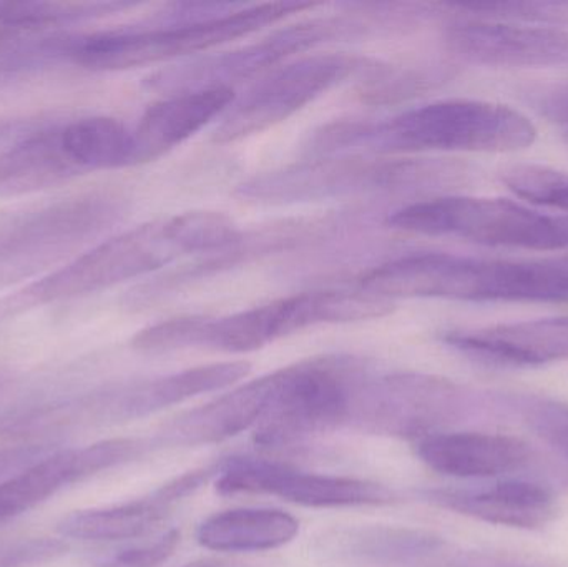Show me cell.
Masks as SVG:
<instances>
[{
	"instance_id": "1",
	"label": "cell",
	"mask_w": 568,
	"mask_h": 567,
	"mask_svg": "<svg viewBox=\"0 0 568 567\" xmlns=\"http://www.w3.org/2000/svg\"><path fill=\"white\" fill-rule=\"evenodd\" d=\"M239 233L233 219L222 212L200 210L152 220L99 243L62 269L0 298V322L112 288L179 260L205 255Z\"/></svg>"
},
{
	"instance_id": "2",
	"label": "cell",
	"mask_w": 568,
	"mask_h": 567,
	"mask_svg": "<svg viewBox=\"0 0 568 567\" xmlns=\"http://www.w3.org/2000/svg\"><path fill=\"white\" fill-rule=\"evenodd\" d=\"M537 129L519 110L486 100L447 99L384 120H339L314 132L307 152L400 155L419 152L509 153L529 149Z\"/></svg>"
},
{
	"instance_id": "3",
	"label": "cell",
	"mask_w": 568,
	"mask_h": 567,
	"mask_svg": "<svg viewBox=\"0 0 568 567\" xmlns=\"http://www.w3.org/2000/svg\"><path fill=\"white\" fill-rule=\"evenodd\" d=\"M317 6L314 2L175 3L153 26L70 36L69 63L97 72L153 65L206 52Z\"/></svg>"
},
{
	"instance_id": "4",
	"label": "cell",
	"mask_w": 568,
	"mask_h": 567,
	"mask_svg": "<svg viewBox=\"0 0 568 567\" xmlns=\"http://www.w3.org/2000/svg\"><path fill=\"white\" fill-rule=\"evenodd\" d=\"M356 286L389 302L414 298L469 303L568 302V255L489 260L450 253H414L363 273Z\"/></svg>"
},
{
	"instance_id": "5",
	"label": "cell",
	"mask_w": 568,
	"mask_h": 567,
	"mask_svg": "<svg viewBox=\"0 0 568 567\" xmlns=\"http://www.w3.org/2000/svg\"><path fill=\"white\" fill-rule=\"evenodd\" d=\"M393 306L389 300L357 286L296 293L219 318L179 316L165 320L136 333L132 348L155 355L186 348L250 353L314 326L383 318L393 312Z\"/></svg>"
},
{
	"instance_id": "6",
	"label": "cell",
	"mask_w": 568,
	"mask_h": 567,
	"mask_svg": "<svg viewBox=\"0 0 568 567\" xmlns=\"http://www.w3.org/2000/svg\"><path fill=\"white\" fill-rule=\"evenodd\" d=\"M426 19V7L420 3L357 6L354 12L291 23L230 52L170 65L169 69L146 77L145 85L155 92L165 93V97L189 90H235L239 83L278 69L291 57L316 49L323 43L373 36L381 30H403L419 26Z\"/></svg>"
},
{
	"instance_id": "7",
	"label": "cell",
	"mask_w": 568,
	"mask_h": 567,
	"mask_svg": "<svg viewBox=\"0 0 568 567\" xmlns=\"http://www.w3.org/2000/svg\"><path fill=\"white\" fill-rule=\"evenodd\" d=\"M467 175L460 163L439 159L339 153L314 156L240 183L235 196L260 205H294L369 193L430 192Z\"/></svg>"
},
{
	"instance_id": "8",
	"label": "cell",
	"mask_w": 568,
	"mask_h": 567,
	"mask_svg": "<svg viewBox=\"0 0 568 567\" xmlns=\"http://www.w3.org/2000/svg\"><path fill=\"white\" fill-rule=\"evenodd\" d=\"M387 225L486 246L568 249V215H549L504 199L434 196L390 213Z\"/></svg>"
},
{
	"instance_id": "9",
	"label": "cell",
	"mask_w": 568,
	"mask_h": 567,
	"mask_svg": "<svg viewBox=\"0 0 568 567\" xmlns=\"http://www.w3.org/2000/svg\"><path fill=\"white\" fill-rule=\"evenodd\" d=\"M278 372L272 405L255 426V442L268 448L293 445L351 425L366 366L349 356H321Z\"/></svg>"
},
{
	"instance_id": "10",
	"label": "cell",
	"mask_w": 568,
	"mask_h": 567,
	"mask_svg": "<svg viewBox=\"0 0 568 567\" xmlns=\"http://www.w3.org/2000/svg\"><path fill=\"white\" fill-rule=\"evenodd\" d=\"M115 193H92L0 225V288L30 279L122 219Z\"/></svg>"
},
{
	"instance_id": "11",
	"label": "cell",
	"mask_w": 568,
	"mask_h": 567,
	"mask_svg": "<svg viewBox=\"0 0 568 567\" xmlns=\"http://www.w3.org/2000/svg\"><path fill=\"white\" fill-rule=\"evenodd\" d=\"M377 60L351 53H313L272 70L233 100L212 133L216 145L236 143L278 125L351 77L363 79Z\"/></svg>"
},
{
	"instance_id": "12",
	"label": "cell",
	"mask_w": 568,
	"mask_h": 567,
	"mask_svg": "<svg viewBox=\"0 0 568 567\" xmlns=\"http://www.w3.org/2000/svg\"><path fill=\"white\" fill-rule=\"evenodd\" d=\"M474 405L473 393L449 379L393 373L364 383L351 425L376 435L419 442L459 422Z\"/></svg>"
},
{
	"instance_id": "13",
	"label": "cell",
	"mask_w": 568,
	"mask_h": 567,
	"mask_svg": "<svg viewBox=\"0 0 568 567\" xmlns=\"http://www.w3.org/2000/svg\"><path fill=\"white\" fill-rule=\"evenodd\" d=\"M344 220L339 215L300 216L284 219L256 229L240 230L239 235L222 249L196 256L190 263L169 270L150 282L142 283L123 296V306L130 312L152 308L156 303L223 272L248 265L275 253L287 252L307 243L320 242L339 232Z\"/></svg>"
},
{
	"instance_id": "14",
	"label": "cell",
	"mask_w": 568,
	"mask_h": 567,
	"mask_svg": "<svg viewBox=\"0 0 568 567\" xmlns=\"http://www.w3.org/2000/svg\"><path fill=\"white\" fill-rule=\"evenodd\" d=\"M216 469V492L223 496L272 495L306 508L383 506L396 499L379 483L314 475L268 459L230 458Z\"/></svg>"
},
{
	"instance_id": "15",
	"label": "cell",
	"mask_w": 568,
	"mask_h": 567,
	"mask_svg": "<svg viewBox=\"0 0 568 567\" xmlns=\"http://www.w3.org/2000/svg\"><path fill=\"white\" fill-rule=\"evenodd\" d=\"M153 448L150 438H113L83 448L55 449L0 483V526L37 508L62 489L135 462Z\"/></svg>"
},
{
	"instance_id": "16",
	"label": "cell",
	"mask_w": 568,
	"mask_h": 567,
	"mask_svg": "<svg viewBox=\"0 0 568 567\" xmlns=\"http://www.w3.org/2000/svg\"><path fill=\"white\" fill-rule=\"evenodd\" d=\"M446 45L460 59L503 69L568 65V33L554 27L460 17L447 26Z\"/></svg>"
},
{
	"instance_id": "17",
	"label": "cell",
	"mask_w": 568,
	"mask_h": 567,
	"mask_svg": "<svg viewBox=\"0 0 568 567\" xmlns=\"http://www.w3.org/2000/svg\"><path fill=\"white\" fill-rule=\"evenodd\" d=\"M248 362L213 363L159 378L125 383L87 396L73 406L92 422H130L162 412L203 393L220 392L246 378Z\"/></svg>"
},
{
	"instance_id": "18",
	"label": "cell",
	"mask_w": 568,
	"mask_h": 567,
	"mask_svg": "<svg viewBox=\"0 0 568 567\" xmlns=\"http://www.w3.org/2000/svg\"><path fill=\"white\" fill-rule=\"evenodd\" d=\"M92 173L69 123L42 126L0 153V199L30 195Z\"/></svg>"
},
{
	"instance_id": "19",
	"label": "cell",
	"mask_w": 568,
	"mask_h": 567,
	"mask_svg": "<svg viewBox=\"0 0 568 567\" xmlns=\"http://www.w3.org/2000/svg\"><path fill=\"white\" fill-rule=\"evenodd\" d=\"M440 340L460 355L489 365L523 368L568 362V318L453 330Z\"/></svg>"
},
{
	"instance_id": "20",
	"label": "cell",
	"mask_w": 568,
	"mask_h": 567,
	"mask_svg": "<svg viewBox=\"0 0 568 567\" xmlns=\"http://www.w3.org/2000/svg\"><path fill=\"white\" fill-rule=\"evenodd\" d=\"M278 385V372L245 383L199 408L170 419L159 435L156 446L215 445L255 428L272 405Z\"/></svg>"
},
{
	"instance_id": "21",
	"label": "cell",
	"mask_w": 568,
	"mask_h": 567,
	"mask_svg": "<svg viewBox=\"0 0 568 567\" xmlns=\"http://www.w3.org/2000/svg\"><path fill=\"white\" fill-rule=\"evenodd\" d=\"M424 465L454 478H494L523 468L530 448L516 436L483 432H440L416 442Z\"/></svg>"
},
{
	"instance_id": "22",
	"label": "cell",
	"mask_w": 568,
	"mask_h": 567,
	"mask_svg": "<svg viewBox=\"0 0 568 567\" xmlns=\"http://www.w3.org/2000/svg\"><path fill=\"white\" fill-rule=\"evenodd\" d=\"M235 99L233 89H202L172 93L153 103L132 130L135 165L165 155L222 117Z\"/></svg>"
},
{
	"instance_id": "23",
	"label": "cell",
	"mask_w": 568,
	"mask_h": 567,
	"mask_svg": "<svg viewBox=\"0 0 568 567\" xmlns=\"http://www.w3.org/2000/svg\"><path fill=\"white\" fill-rule=\"evenodd\" d=\"M424 498L439 508L510 528H542L556 515V498L546 486L503 482L484 489H430Z\"/></svg>"
},
{
	"instance_id": "24",
	"label": "cell",
	"mask_w": 568,
	"mask_h": 567,
	"mask_svg": "<svg viewBox=\"0 0 568 567\" xmlns=\"http://www.w3.org/2000/svg\"><path fill=\"white\" fill-rule=\"evenodd\" d=\"M300 522L282 509L240 508L210 516L200 525L196 539L219 553H258L293 541Z\"/></svg>"
},
{
	"instance_id": "25",
	"label": "cell",
	"mask_w": 568,
	"mask_h": 567,
	"mask_svg": "<svg viewBox=\"0 0 568 567\" xmlns=\"http://www.w3.org/2000/svg\"><path fill=\"white\" fill-rule=\"evenodd\" d=\"M176 503L162 488L146 498L110 508L75 512L60 519L57 533L80 541H123L142 538L165 522Z\"/></svg>"
},
{
	"instance_id": "26",
	"label": "cell",
	"mask_w": 568,
	"mask_h": 567,
	"mask_svg": "<svg viewBox=\"0 0 568 567\" xmlns=\"http://www.w3.org/2000/svg\"><path fill=\"white\" fill-rule=\"evenodd\" d=\"M133 6L135 3L130 2H0V26L26 36H36L52 27L85 22Z\"/></svg>"
},
{
	"instance_id": "27",
	"label": "cell",
	"mask_w": 568,
	"mask_h": 567,
	"mask_svg": "<svg viewBox=\"0 0 568 567\" xmlns=\"http://www.w3.org/2000/svg\"><path fill=\"white\" fill-rule=\"evenodd\" d=\"M351 545L353 551L363 558L374 563L397 565L433 551L437 541L423 533L407 529L373 528L356 533L351 539Z\"/></svg>"
},
{
	"instance_id": "28",
	"label": "cell",
	"mask_w": 568,
	"mask_h": 567,
	"mask_svg": "<svg viewBox=\"0 0 568 567\" xmlns=\"http://www.w3.org/2000/svg\"><path fill=\"white\" fill-rule=\"evenodd\" d=\"M460 17L507 20L532 26H568V0H527V2L463 3L450 6Z\"/></svg>"
},
{
	"instance_id": "29",
	"label": "cell",
	"mask_w": 568,
	"mask_h": 567,
	"mask_svg": "<svg viewBox=\"0 0 568 567\" xmlns=\"http://www.w3.org/2000/svg\"><path fill=\"white\" fill-rule=\"evenodd\" d=\"M503 182L527 202L568 212V173L542 165H519L507 170Z\"/></svg>"
},
{
	"instance_id": "30",
	"label": "cell",
	"mask_w": 568,
	"mask_h": 567,
	"mask_svg": "<svg viewBox=\"0 0 568 567\" xmlns=\"http://www.w3.org/2000/svg\"><path fill=\"white\" fill-rule=\"evenodd\" d=\"M69 545L62 539H20L0 546V567H36L62 558Z\"/></svg>"
},
{
	"instance_id": "31",
	"label": "cell",
	"mask_w": 568,
	"mask_h": 567,
	"mask_svg": "<svg viewBox=\"0 0 568 567\" xmlns=\"http://www.w3.org/2000/svg\"><path fill=\"white\" fill-rule=\"evenodd\" d=\"M180 545V531L170 529L156 541L136 548L123 549L97 563V567H159L169 561Z\"/></svg>"
},
{
	"instance_id": "32",
	"label": "cell",
	"mask_w": 568,
	"mask_h": 567,
	"mask_svg": "<svg viewBox=\"0 0 568 567\" xmlns=\"http://www.w3.org/2000/svg\"><path fill=\"white\" fill-rule=\"evenodd\" d=\"M55 452V448L49 445H22L0 448V483L23 469L36 465L40 459Z\"/></svg>"
},
{
	"instance_id": "33",
	"label": "cell",
	"mask_w": 568,
	"mask_h": 567,
	"mask_svg": "<svg viewBox=\"0 0 568 567\" xmlns=\"http://www.w3.org/2000/svg\"><path fill=\"white\" fill-rule=\"evenodd\" d=\"M537 107H539L542 115H546L550 122L556 123L568 136V87L544 93L537 100Z\"/></svg>"
},
{
	"instance_id": "34",
	"label": "cell",
	"mask_w": 568,
	"mask_h": 567,
	"mask_svg": "<svg viewBox=\"0 0 568 567\" xmlns=\"http://www.w3.org/2000/svg\"><path fill=\"white\" fill-rule=\"evenodd\" d=\"M36 129V123L26 122V120H6V122H0V143H7L10 140L17 142V140L22 139V136L33 132Z\"/></svg>"
},
{
	"instance_id": "35",
	"label": "cell",
	"mask_w": 568,
	"mask_h": 567,
	"mask_svg": "<svg viewBox=\"0 0 568 567\" xmlns=\"http://www.w3.org/2000/svg\"><path fill=\"white\" fill-rule=\"evenodd\" d=\"M183 567H239V566L233 565V563L225 561V559L206 558V559H199V561L190 563V565H186Z\"/></svg>"
}]
</instances>
